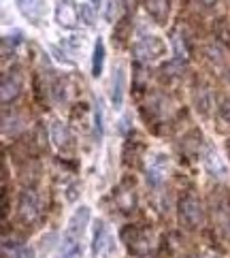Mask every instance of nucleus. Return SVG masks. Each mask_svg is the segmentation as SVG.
I'll return each instance as SVG.
<instances>
[{"label":"nucleus","instance_id":"nucleus-1","mask_svg":"<svg viewBox=\"0 0 230 258\" xmlns=\"http://www.w3.org/2000/svg\"><path fill=\"white\" fill-rule=\"evenodd\" d=\"M88 220H90V207H86V205H81L75 214H72V218L68 220V226L64 230V239H62L64 258H70L72 254H77L81 235H84V230H86Z\"/></svg>","mask_w":230,"mask_h":258},{"label":"nucleus","instance_id":"nucleus-2","mask_svg":"<svg viewBox=\"0 0 230 258\" xmlns=\"http://www.w3.org/2000/svg\"><path fill=\"white\" fill-rule=\"evenodd\" d=\"M179 220L188 228H198L205 222V209H202V203L198 197L186 195L179 201Z\"/></svg>","mask_w":230,"mask_h":258},{"label":"nucleus","instance_id":"nucleus-3","mask_svg":"<svg viewBox=\"0 0 230 258\" xmlns=\"http://www.w3.org/2000/svg\"><path fill=\"white\" fill-rule=\"evenodd\" d=\"M132 49L134 56H139L141 60H158L167 53V43L160 36H141Z\"/></svg>","mask_w":230,"mask_h":258},{"label":"nucleus","instance_id":"nucleus-4","mask_svg":"<svg viewBox=\"0 0 230 258\" xmlns=\"http://www.w3.org/2000/svg\"><path fill=\"white\" fill-rule=\"evenodd\" d=\"M20 218L24 222H36L41 218V199L34 190H24L20 197Z\"/></svg>","mask_w":230,"mask_h":258},{"label":"nucleus","instance_id":"nucleus-5","mask_svg":"<svg viewBox=\"0 0 230 258\" xmlns=\"http://www.w3.org/2000/svg\"><path fill=\"white\" fill-rule=\"evenodd\" d=\"M22 84H24V77H22V71L20 69H11L3 77V92H0V98H3V103H11L20 96L22 92Z\"/></svg>","mask_w":230,"mask_h":258},{"label":"nucleus","instance_id":"nucleus-6","mask_svg":"<svg viewBox=\"0 0 230 258\" xmlns=\"http://www.w3.org/2000/svg\"><path fill=\"white\" fill-rule=\"evenodd\" d=\"M20 13L28 20L30 24H41L45 13H47V0H15Z\"/></svg>","mask_w":230,"mask_h":258},{"label":"nucleus","instance_id":"nucleus-7","mask_svg":"<svg viewBox=\"0 0 230 258\" xmlns=\"http://www.w3.org/2000/svg\"><path fill=\"white\" fill-rule=\"evenodd\" d=\"M56 22L62 28H75L81 22L79 17V7L72 3V0H60L56 5Z\"/></svg>","mask_w":230,"mask_h":258},{"label":"nucleus","instance_id":"nucleus-8","mask_svg":"<svg viewBox=\"0 0 230 258\" xmlns=\"http://www.w3.org/2000/svg\"><path fill=\"white\" fill-rule=\"evenodd\" d=\"M145 7L156 24H164L171 15V0H145Z\"/></svg>","mask_w":230,"mask_h":258},{"label":"nucleus","instance_id":"nucleus-9","mask_svg":"<svg viewBox=\"0 0 230 258\" xmlns=\"http://www.w3.org/2000/svg\"><path fill=\"white\" fill-rule=\"evenodd\" d=\"M167 156L164 154H158L156 158L149 162V167H147V181L151 183V186H158V183L164 179V173H167Z\"/></svg>","mask_w":230,"mask_h":258},{"label":"nucleus","instance_id":"nucleus-10","mask_svg":"<svg viewBox=\"0 0 230 258\" xmlns=\"http://www.w3.org/2000/svg\"><path fill=\"white\" fill-rule=\"evenodd\" d=\"M205 164H207V169H209V173L213 175V177H226V173H228V169H226V164L219 160V156H217V152L215 150H207V154H205Z\"/></svg>","mask_w":230,"mask_h":258},{"label":"nucleus","instance_id":"nucleus-11","mask_svg":"<svg viewBox=\"0 0 230 258\" xmlns=\"http://www.w3.org/2000/svg\"><path fill=\"white\" fill-rule=\"evenodd\" d=\"M124 69H115V75H113V86H111V103L115 109L122 107L124 103Z\"/></svg>","mask_w":230,"mask_h":258},{"label":"nucleus","instance_id":"nucleus-12","mask_svg":"<svg viewBox=\"0 0 230 258\" xmlns=\"http://www.w3.org/2000/svg\"><path fill=\"white\" fill-rule=\"evenodd\" d=\"M105 43L103 39H96V45H94V53H92V75L94 77H100L103 75V69H105Z\"/></svg>","mask_w":230,"mask_h":258},{"label":"nucleus","instance_id":"nucleus-13","mask_svg":"<svg viewBox=\"0 0 230 258\" xmlns=\"http://www.w3.org/2000/svg\"><path fill=\"white\" fill-rule=\"evenodd\" d=\"M105 241H107V228H105V222H103V220H96L94 237H92V254H94V258L100 254V250H103Z\"/></svg>","mask_w":230,"mask_h":258},{"label":"nucleus","instance_id":"nucleus-14","mask_svg":"<svg viewBox=\"0 0 230 258\" xmlns=\"http://www.w3.org/2000/svg\"><path fill=\"white\" fill-rule=\"evenodd\" d=\"M68 131H66V126H64L62 122H53L51 124V141L56 143L58 147H64L68 143Z\"/></svg>","mask_w":230,"mask_h":258},{"label":"nucleus","instance_id":"nucleus-15","mask_svg":"<svg viewBox=\"0 0 230 258\" xmlns=\"http://www.w3.org/2000/svg\"><path fill=\"white\" fill-rule=\"evenodd\" d=\"M94 135H96V139H103V135H105L103 103H100V98H96V105H94Z\"/></svg>","mask_w":230,"mask_h":258},{"label":"nucleus","instance_id":"nucleus-16","mask_svg":"<svg viewBox=\"0 0 230 258\" xmlns=\"http://www.w3.org/2000/svg\"><path fill=\"white\" fill-rule=\"evenodd\" d=\"M79 17L84 20L88 26H94V11L90 5H79Z\"/></svg>","mask_w":230,"mask_h":258},{"label":"nucleus","instance_id":"nucleus-17","mask_svg":"<svg viewBox=\"0 0 230 258\" xmlns=\"http://www.w3.org/2000/svg\"><path fill=\"white\" fill-rule=\"evenodd\" d=\"M217 113H219V117H222V119H226V122H230V98L222 100V105L217 107Z\"/></svg>","mask_w":230,"mask_h":258},{"label":"nucleus","instance_id":"nucleus-18","mask_svg":"<svg viewBox=\"0 0 230 258\" xmlns=\"http://www.w3.org/2000/svg\"><path fill=\"white\" fill-rule=\"evenodd\" d=\"M117 0H109V3H107V11H105V20L107 22H111L113 20V17H115V13H117Z\"/></svg>","mask_w":230,"mask_h":258},{"label":"nucleus","instance_id":"nucleus-19","mask_svg":"<svg viewBox=\"0 0 230 258\" xmlns=\"http://www.w3.org/2000/svg\"><path fill=\"white\" fill-rule=\"evenodd\" d=\"M15 258H34V250L32 247H20L15 254Z\"/></svg>","mask_w":230,"mask_h":258},{"label":"nucleus","instance_id":"nucleus-20","mask_svg":"<svg viewBox=\"0 0 230 258\" xmlns=\"http://www.w3.org/2000/svg\"><path fill=\"white\" fill-rule=\"evenodd\" d=\"M198 3H200L202 7H205V9H211V7H213V5L217 3V0H198Z\"/></svg>","mask_w":230,"mask_h":258},{"label":"nucleus","instance_id":"nucleus-21","mask_svg":"<svg viewBox=\"0 0 230 258\" xmlns=\"http://www.w3.org/2000/svg\"><path fill=\"white\" fill-rule=\"evenodd\" d=\"M90 3L94 5V7H100V0H90Z\"/></svg>","mask_w":230,"mask_h":258},{"label":"nucleus","instance_id":"nucleus-22","mask_svg":"<svg viewBox=\"0 0 230 258\" xmlns=\"http://www.w3.org/2000/svg\"><path fill=\"white\" fill-rule=\"evenodd\" d=\"M226 152H228V156H230V139L226 141Z\"/></svg>","mask_w":230,"mask_h":258}]
</instances>
